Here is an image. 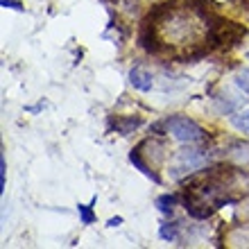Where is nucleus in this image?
Returning a JSON list of instances; mask_svg holds the SVG:
<instances>
[{
  "label": "nucleus",
  "mask_w": 249,
  "mask_h": 249,
  "mask_svg": "<svg viewBox=\"0 0 249 249\" xmlns=\"http://www.w3.org/2000/svg\"><path fill=\"white\" fill-rule=\"evenodd\" d=\"M163 124H165V134H172L181 143H199V141L206 138V131L195 120L186 118V116H170V118L163 120Z\"/></svg>",
  "instance_id": "f257e3e1"
},
{
  "label": "nucleus",
  "mask_w": 249,
  "mask_h": 249,
  "mask_svg": "<svg viewBox=\"0 0 249 249\" xmlns=\"http://www.w3.org/2000/svg\"><path fill=\"white\" fill-rule=\"evenodd\" d=\"M204 163V154L202 150H181L177 152V159H175V163H172V177L179 179L184 177V175H188V172H193L195 168H199V165Z\"/></svg>",
  "instance_id": "f03ea898"
},
{
  "label": "nucleus",
  "mask_w": 249,
  "mask_h": 249,
  "mask_svg": "<svg viewBox=\"0 0 249 249\" xmlns=\"http://www.w3.org/2000/svg\"><path fill=\"white\" fill-rule=\"evenodd\" d=\"M154 23H147V20H143L141 23V32H138V46L143 48V50H147V53H157L159 48V39L154 36Z\"/></svg>",
  "instance_id": "7ed1b4c3"
},
{
  "label": "nucleus",
  "mask_w": 249,
  "mask_h": 249,
  "mask_svg": "<svg viewBox=\"0 0 249 249\" xmlns=\"http://www.w3.org/2000/svg\"><path fill=\"white\" fill-rule=\"evenodd\" d=\"M129 82L131 86L136 89V91H152V86H154V77H152L150 71H145V68H131L129 71Z\"/></svg>",
  "instance_id": "20e7f679"
},
{
  "label": "nucleus",
  "mask_w": 249,
  "mask_h": 249,
  "mask_svg": "<svg viewBox=\"0 0 249 249\" xmlns=\"http://www.w3.org/2000/svg\"><path fill=\"white\" fill-rule=\"evenodd\" d=\"M109 127L118 131L120 136H127V134L141 127V118L138 116H116V118L109 120Z\"/></svg>",
  "instance_id": "39448f33"
},
{
  "label": "nucleus",
  "mask_w": 249,
  "mask_h": 249,
  "mask_svg": "<svg viewBox=\"0 0 249 249\" xmlns=\"http://www.w3.org/2000/svg\"><path fill=\"white\" fill-rule=\"evenodd\" d=\"M129 161H131V163H134V165H136L138 170L143 172L145 177L154 179V181H157V184H159V181H161V177H159L157 172L152 170L150 165H147V163H145V161H143V157H141V145H138V147H134V150L129 152Z\"/></svg>",
  "instance_id": "423d86ee"
},
{
  "label": "nucleus",
  "mask_w": 249,
  "mask_h": 249,
  "mask_svg": "<svg viewBox=\"0 0 249 249\" xmlns=\"http://www.w3.org/2000/svg\"><path fill=\"white\" fill-rule=\"evenodd\" d=\"M177 202H179V197L168 193V195L157 197V209L161 211V213H172V209L177 206Z\"/></svg>",
  "instance_id": "0eeeda50"
},
{
  "label": "nucleus",
  "mask_w": 249,
  "mask_h": 249,
  "mask_svg": "<svg viewBox=\"0 0 249 249\" xmlns=\"http://www.w3.org/2000/svg\"><path fill=\"white\" fill-rule=\"evenodd\" d=\"M159 236L163 238V240H168V243H175L179 236V227L177 222H165L161 224V229H159Z\"/></svg>",
  "instance_id": "6e6552de"
},
{
  "label": "nucleus",
  "mask_w": 249,
  "mask_h": 249,
  "mask_svg": "<svg viewBox=\"0 0 249 249\" xmlns=\"http://www.w3.org/2000/svg\"><path fill=\"white\" fill-rule=\"evenodd\" d=\"M77 213L82 224H93L95 222V211H93L91 204H77Z\"/></svg>",
  "instance_id": "1a4fd4ad"
},
{
  "label": "nucleus",
  "mask_w": 249,
  "mask_h": 249,
  "mask_svg": "<svg viewBox=\"0 0 249 249\" xmlns=\"http://www.w3.org/2000/svg\"><path fill=\"white\" fill-rule=\"evenodd\" d=\"M236 84H238V89H243V91L249 95V68H245V71L238 72V75H236Z\"/></svg>",
  "instance_id": "9d476101"
},
{
  "label": "nucleus",
  "mask_w": 249,
  "mask_h": 249,
  "mask_svg": "<svg viewBox=\"0 0 249 249\" xmlns=\"http://www.w3.org/2000/svg\"><path fill=\"white\" fill-rule=\"evenodd\" d=\"M5 177H7V163H5V157L0 154V193L5 190Z\"/></svg>",
  "instance_id": "9b49d317"
},
{
  "label": "nucleus",
  "mask_w": 249,
  "mask_h": 249,
  "mask_svg": "<svg viewBox=\"0 0 249 249\" xmlns=\"http://www.w3.org/2000/svg\"><path fill=\"white\" fill-rule=\"evenodd\" d=\"M0 5L9 7V9H16V12H23V5H20L18 0H0Z\"/></svg>",
  "instance_id": "f8f14e48"
},
{
  "label": "nucleus",
  "mask_w": 249,
  "mask_h": 249,
  "mask_svg": "<svg viewBox=\"0 0 249 249\" xmlns=\"http://www.w3.org/2000/svg\"><path fill=\"white\" fill-rule=\"evenodd\" d=\"M107 224H109V227H120V224H123V217H111Z\"/></svg>",
  "instance_id": "ddd939ff"
},
{
  "label": "nucleus",
  "mask_w": 249,
  "mask_h": 249,
  "mask_svg": "<svg viewBox=\"0 0 249 249\" xmlns=\"http://www.w3.org/2000/svg\"><path fill=\"white\" fill-rule=\"evenodd\" d=\"M247 118H249V113H247Z\"/></svg>",
  "instance_id": "4468645a"
},
{
  "label": "nucleus",
  "mask_w": 249,
  "mask_h": 249,
  "mask_svg": "<svg viewBox=\"0 0 249 249\" xmlns=\"http://www.w3.org/2000/svg\"><path fill=\"white\" fill-rule=\"evenodd\" d=\"M247 54H249V53H247Z\"/></svg>",
  "instance_id": "2eb2a0df"
}]
</instances>
